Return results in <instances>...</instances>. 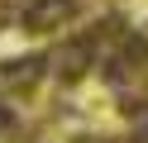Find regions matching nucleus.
I'll return each mask as SVG.
<instances>
[{
    "label": "nucleus",
    "instance_id": "f257e3e1",
    "mask_svg": "<svg viewBox=\"0 0 148 143\" xmlns=\"http://www.w3.org/2000/svg\"><path fill=\"white\" fill-rule=\"evenodd\" d=\"M77 0H34L29 10H24V29H58L67 24V19H77Z\"/></svg>",
    "mask_w": 148,
    "mask_h": 143
}]
</instances>
